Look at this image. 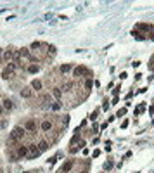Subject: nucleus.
Masks as SVG:
<instances>
[{
    "label": "nucleus",
    "instance_id": "f257e3e1",
    "mask_svg": "<svg viewBox=\"0 0 154 173\" xmlns=\"http://www.w3.org/2000/svg\"><path fill=\"white\" fill-rule=\"evenodd\" d=\"M24 126H16L12 132H10V135H9V140L7 142H19V140H23V137H24Z\"/></svg>",
    "mask_w": 154,
    "mask_h": 173
},
{
    "label": "nucleus",
    "instance_id": "f03ea898",
    "mask_svg": "<svg viewBox=\"0 0 154 173\" xmlns=\"http://www.w3.org/2000/svg\"><path fill=\"white\" fill-rule=\"evenodd\" d=\"M16 69H17L16 63H9V66L2 71V78H5V80H7V78H10V76L14 74V71H16Z\"/></svg>",
    "mask_w": 154,
    "mask_h": 173
},
{
    "label": "nucleus",
    "instance_id": "7ed1b4c3",
    "mask_svg": "<svg viewBox=\"0 0 154 173\" xmlns=\"http://www.w3.org/2000/svg\"><path fill=\"white\" fill-rule=\"evenodd\" d=\"M73 74H75L76 78L78 76H83V74H85V76H90V71L85 68V66H78V68L73 69Z\"/></svg>",
    "mask_w": 154,
    "mask_h": 173
},
{
    "label": "nucleus",
    "instance_id": "20e7f679",
    "mask_svg": "<svg viewBox=\"0 0 154 173\" xmlns=\"http://www.w3.org/2000/svg\"><path fill=\"white\" fill-rule=\"evenodd\" d=\"M14 57H16V52H14V50L7 49V50L3 52V61H5V63H12V61H14Z\"/></svg>",
    "mask_w": 154,
    "mask_h": 173
},
{
    "label": "nucleus",
    "instance_id": "39448f33",
    "mask_svg": "<svg viewBox=\"0 0 154 173\" xmlns=\"http://www.w3.org/2000/svg\"><path fill=\"white\" fill-rule=\"evenodd\" d=\"M28 151H30L28 145H19L16 154H17V158H24V156H28Z\"/></svg>",
    "mask_w": 154,
    "mask_h": 173
},
{
    "label": "nucleus",
    "instance_id": "423d86ee",
    "mask_svg": "<svg viewBox=\"0 0 154 173\" xmlns=\"http://www.w3.org/2000/svg\"><path fill=\"white\" fill-rule=\"evenodd\" d=\"M73 165H75V159H69L66 165H62V168H61V172L59 173H68L71 168H73Z\"/></svg>",
    "mask_w": 154,
    "mask_h": 173
},
{
    "label": "nucleus",
    "instance_id": "0eeeda50",
    "mask_svg": "<svg viewBox=\"0 0 154 173\" xmlns=\"http://www.w3.org/2000/svg\"><path fill=\"white\" fill-rule=\"evenodd\" d=\"M24 130H30V132H35V130H37V123H35L33 120H30V121H26V125H24Z\"/></svg>",
    "mask_w": 154,
    "mask_h": 173
},
{
    "label": "nucleus",
    "instance_id": "6e6552de",
    "mask_svg": "<svg viewBox=\"0 0 154 173\" xmlns=\"http://www.w3.org/2000/svg\"><path fill=\"white\" fill-rule=\"evenodd\" d=\"M49 145H50V144H49L47 140H40L37 147H38V151H40V152H43V151H47V149H49Z\"/></svg>",
    "mask_w": 154,
    "mask_h": 173
},
{
    "label": "nucleus",
    "instance_id": "1a4fd4ad",
    "mask_svg": "<svg viewBox=\"0 0 154 173\" xmlns=\"http://www.w3.org/2000/svg\"><path fill=\"white\" fill-rule=\"evenodd\" d=\"M52 128V121H49V120H43V123H42V130L43 132H49Z\"/></svg>",
    "mask_w": 154,
    "mask_h": 173
},
{
    "label": "nucleus",
    "instance_id": "9d476101",
    "mask_svg": "<svg viewBox=\"0 0 154 173\" xmlns=\"http://www.w3.org/2000/svg\"><path fill=\"white\" fill-rule=\"evenodd\" d=\"M12 107H14V104H12L10 99H5L3 101V109H12Z\"/></svg>",
    "mask_w": 154,
    "mask_h": 173
},
{
    "label": "nucleus",
    "instance_id": "9b49d317",
    "mask_svg": "<svg viewBox=\"0 0 154 173\" xmlns=\"http://www.w3.org/2000/svg\"><path fill=\"white\" fill-rule=\"evenodd\" d=\"M21 95H23V97H26V99H28V97H31V95H33V94H31V88H24V90L21 92Z\"/></svg>",
    "mask_w": 154,
    "mask_h": 173
},
{
    "label": "nucleus",
    "instance_id": "f8f14e48",
    "mask_svg": "<svg viewBox=\"0 0 154 173\" xmlns=\"http://www.w3.org/2000/svg\"><path fill=\"white\" fill-rule=\"evenodd\" d=\"M52 95H54L55 99H61V95H62V92H61V88H54V90H52Z\"/></svg>",
    "mask_w": 154,
    "mask_h": 173
},
{
    "label": "nucleus",
    "instance_id": "ddd939ff",
    "mask_svg": "<svg viewBox=\"0 0 154 173\" xmlns=\"http://www.w3.org/2000/svg\"><path fill=\"white\" fill-rule=\"evenodd\" d=\"M71 88H73V81H68V83L62 85V90H64V92H68V90H71Z\"/></svg>",
    "mask_w": 154,
    "mask_h": 173
},
{
    "label": "nucleus",
    "instance_id": "4468645a",
    "mask_svg": "<svg viewBox=\"0 0 154 173\" xmlns=\"http://www.w3.org/2000/svg\"><path fill=\"white\" fill-rule=\"evenodd\" d=\"M38 64H31L30 68H28V73H38Z\"/></svg>",
    "mask_w": 154,
    "mask_h": 173
},
{
    "label": "nucleus",
    "instance_id": "2eb2a0df",
    "mask_svg": "<svg viewBox=\"0 0 154 173\" xmlns=\"http://www.w3.org/2000/svg\"><path fill=\"white\" fill-rule=\"evenodd\" d=\"M31 87H33V88H37V90H40V88H42V81H38V80H35V81L31 83Z\"/></svg>",
    "mask_w": 154,
    "mask_h": 173
},
{
    "label": "nucleus",
    "instance_id": "dca6fc26",
    "mask_svg": "<svg viewBox=\"0 0 154 173\" xmlns=\"http://www.w3.org/2000/svg\"><path fill=\"white\" fill-rule=\"evenodd\" d=\"M85 88H87V90L92 88V80H90V78H87V81H85Z\"/></svg>",
    "mask_w": 154,
    "mask_h": 173
},
{
    "label": "nucleus",
    "instance_id": "f3484780",
    "mask_svg": "<svg viewBox=\"0 0 154 173\" xmlns=\"http://www.w3.org/2000/svg\"><path fill=\"white\" fill-rule=\"evenodd\" d=\"M111 168H113V161H108V163L104 165V170H106V172H109Z\"/></svg>",
    "mask_w": 154,
    "mask_h": 173
},
{
    "label": "nucleus",
    "instance_id": "a211bd4d",
    "mask_svg": "<svg viewBox=\"0 0 154 173\" xmlns=\"http://www.w3.org/2000/svg\"><path fill=\"white\" fill-rule=\"evenodd\" d=\"M69 69H71V66H69V64H64V66H61V71H62V73H68Z\"/></svg>",
    "mask_w": 154,
    "mask_h": 173
},
{
    "label": "nucleus",
    "instance_id": "6ab92c4d",
    "mask_svg": "<svg viewBox=\"0 0 154 173\" xmlns=\"http://www.w3.org/2000/svg\"><path fill=\"white\" fill-rule=\"evenodd\" d=\"M52 109H54V111H59V109H61V102H54L52 104Z\"/></svg>",
    "mask_w": 154,
    "mask_h": 173
},
{
    "label": "nucleus",
    "instance_id": "aec40b11",
    "mask_svg": "<svg viewBox=\"0 0 154 173\" xmlns=\"http://www.w3.org/2000/svg\"><path fill=\"white\" fill-rule=\"evenodd\" d=\"M125 113H126V107L119 109V111H118V118H119V116H125Z\"/></svg>",
    "mask_w": 154,
    "mask_h": 173
},
{
    "label": "nucleus",
    "instance_id": "412c9836",
    "mask_svg": "<svg viewBox=\"0 0 154 173\" xmlns=\"http://www.w3.org/2000/svg\"><path fill=\"white\" fill-rule=\"evenodd\" d=\"M5 126H7V120H2V121H0V130L5 128Z\"/></svg>",
    "mask_w": 154,
    "mask_h": 173
},
{
    "label": "nucleus",
    "instance_id": "4be33fe9",
    "mask_svg": "<svg viewBox=\"0 0 154 173\" xmlns=\"http://www.w3.org/2000/svg\"><path fill=\"white\" fill-rule=\"evenodd\" d=\"M102 107H104V109H109V102H108V101H104V104H102Z\"/></svg>",
    "mask_w": 154,
    "mask_h": 173
},
{
    "label": "nucleus",
    "instance_id": "5701e85b",
    "mask_svg": "<svg viewBox=\"0 0 154 173\" xmlns=\"http://www.w3.org/2000/svg\"><path fill=\"white\" fill-rule=\"evenodd\" d=\"M149 111H151V114H154V106H151V107H149Z\"/></svg>",
    "mask_w": 154,
    "mask_h": 173
},
{
    "label": "nucleus",
    "instance_id": "b1692460",
    "mask_svg": "<svg viewBox=\"0 0 154 173\" xmlns=\"http://www.w3.org/2000/svg\"><path fill=\"white\" fill-rule=\"evenodd\" d=\"M0 114H3V107L2 106H0Z\"/></svg>",
    "mask_w": 154,
    "mask_h": 173
},
{
    "label": "nucleus",
    "instance_id": "393cba45",
    "mask_svg": "<svg viewBox=\"0 0 154 173\" xmlns=\"http://www.w3.org/2000/svg\"><path fill=\"white\" fill-rule=\"evenodd\" d=\"M0 52H2V50H0Z\"/></svg>",
    "mask_w": 154,
    "mask_h": 173
}]
</instances>
